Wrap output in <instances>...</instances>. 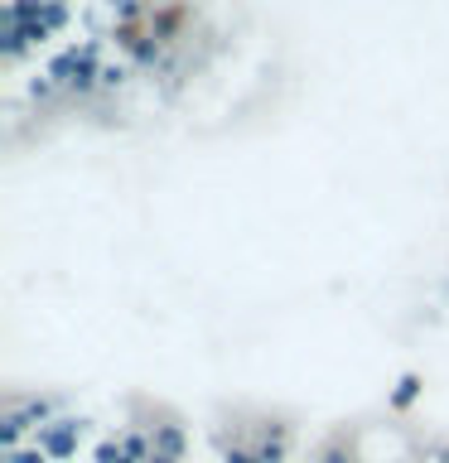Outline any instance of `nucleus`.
<instances>
[{"instance_id":"f257e3e1","label":"nucleus","mask_w":449,"mask_h":463,"mask_svg":"<svg viewBox=\"0 0 449 463\" xmlns=\"http://www.w3.org/2000/svg\"><path fill=\"white\" fill-rule=\"evenodd\" d=\"M5 20H14L24 29L29 49H43L53 34H63L72 20V5H53V0H5Z\"/></svg>"},{"instance_id":"f03ea898","label":"nucleus","mask_w":449,"mask_h":463,"mask_svg":"<svg viewBox=\"0 0 449 463\" xmlns=\"http://www.w3.org/2000/svg\"><path fill=\"white\" fill-rule=\"evenodd\" d=\"M87 430H92V420H87V415H68V411H63L58 420H49L43 430H34V444H39L53 463H68V458H78Z\"/></svg>"},{"instance_id":"7ed1b4c3","label":"nucleus","mask_w":449,"mask_h":463,"mask_svg":"<svg viewBox=\"0 0 449 463\" xmlns=\"http://www.w3.org/2000/svg\"><path fill=\"white\" fill-rule=\"evenodd\" d=\"M165 58H169V49H165V43H159V39L150 34V29H145V34H140V39L126 49V63L136 68V72H145V78H159Z\"/></svg>"},{"instance_id":"20e7f679","label":"nucleus","mask_w":449,"mask_h":463,"mask_svg":"<svg viewBox=\"0 0 449 463\" xmlns=\"http://www.w3.org/2000/svg\"><path fill=\"white\" fill-rule=\"evenodd\" d=\"M256 454H261V463H285L290 458V430L281 425V420H266V425L256 430Z\"/></svg>"},{"instance_id":"39448f33","label":"nucleus","mask_w":449,"mask_h":463,"mask_svg":"<svg viewBox=\"0 0 449 463\" xmlns=\"http://www.w3.org/2000/svg\"><path fill=\"white\" fill-rule=\"evenodd\" d=\"M5 405H14V411H20L34 430H43L49 420L63 415V396H10Z\"/></svg>"},{"instance_id":"423d86ee","label":"nucleus","mask_w":449,"mask_h":463,"mask_svg":"<svg viewBox=\"0 0 449 463\" xmlns=\"http://www.w3.org/2000/svg\"><path fill=\"white\" fill-rule=\"evenodd\" d=\"M145 29H150L165 49H174V43H179V29H184V5H155L150 20H145Z\"/></svg>"},{"instance_id":"0eeeda50","label":"nucleus","mask_w":449,"mask_h":463,"mask_svg":"<svg viewBox=\"0 0 449 463\" xmlns=\"http://www.w3.org/2000/svg\"><path fill=\"white\" fill-rule=\"evenodd\" d=\"M150 439H155V454H165V458H179V463H184V454H188V434H184V425L165 420V425H155V430H150Z\"/></svg>"},{"instance_id":"6e6552de","label":"nucleus","mask_w":449,"mask_h":463,"mask_svg":"<svg viewBox=\"0 0 449 463\" xmlns=\"http://www.w3.org/2000/svg\"><path fill=\"white\" fill-rule=\"evenodd\" d=\"M107 5V14H111V24H145L150 20V0H101Z\"/></svg>"},{"instance_id":"1a4fd4ad","label":"nucleus","mask_w":449,"mask_h":463,"mask_svg":"<svg viewBox=\"0 0 449 463\" xmlns=\"http://www.w3.org/2000/svg\"><path fill=\"white\" fill-rule=\"evenodd\" d=\"M24 97L34 101V107H63V87H58L49 72H34V78L24 82Z\"/></svg>"},{"instance_id":"9d476101","label":"nucleus","mask_w":449,"mask_h":463,"mask_svg":"<svg viewBox=\"0 0 449 463\" xmlns=\"http://www.w3.org/2000/svg\"><path fill=\"white\" fill-rule=\"evenodd\" d=\"M24 53H29L24 29L14 24V20H5V14H0V58H5V63H20Z\"/></svg>"},{"instance_id":"9b49d317","label":"nucleus","mask_w":449,"mask_h":463,"mask_svg":"<svg viewBox=\"0 0 449 463\" xmlns=\"http://www.w3.org/2000/svg\"><path fill=\"white\" fill-rule=\"evenodd\" d=\"M116 439H121V454H126L130 463H150V454H155L150 430H126V434H116Z\"/></svg>"},{"instance_id":"f8f14e48","label":"nucleus","mask_w":449,"mask_h":463,"mask_svg":"<svg viewBox=\"0 0 449 463\" xmlns=\"http://www.w3.org/2000/svg\"><path fill=\"white\" fill-rule=\"evenodd\" d=\"M420 391H425V382H420L416 372H406L401 382H396V391H391V401H387V405H391V411H411V405L420 401Z\"/></svg>"},{"instance_id":"ddd939ff","label":"nucleus","mask_w":449,"mask_h":463,"mask_svg":"<svg viewBox=\"0 0 449 463\" xmlns=\"http://www.w3.org/2000/svg\"><path fill=\"white\" fill-rule=\"evenodd\" d=\"M223 463H261V454H256V444H223Z\"/></svg>"},{"instance_id":"4468645a","label":"nucleus","mask_w":449,"mask_h":463,"mask_svg":"<svg viewBox=\"0 0 449 463\" xmlns=\"http://www.w3.org/2000/svg\"><path fill=\"white\" fill-rule=\"evenodd\" d=\"M0 463H53V458L43 454L39 444H24V449H14V454H0Z\"/></svg>"},{"instance_id":"2eb2a0df","label":"nucleus","mask_w":449,"mask_h":463,"mask_svg":"<svg viewBox=\"0 0 449 463\" xmlns=\"http://www.w3.org/2000/svg\"><path fill=\"white\" fill-rule=\"evenodd\" d=\"M92 463H130V458L121 454V439H101L92 449Z\"/></svg>"},{"instance_id":"dca6fc26","label":"nucleus","mask_w":449,"mask_h":463,"mask_svg":"<svg viewBox=\"0 0 449 463\" xmlns=\"http://www.w3.org/2000/svg\"><path fill=\"white\" fill-rule=\"evenodd\" d=\"M319 463H353V458H348V449H343V444H329V449H324V458H319Z\"/></svg>"},{"instance_id":"f3484780","label":"nucleus","mask_w":449,"mask_h":463,"mask_svg":"<svg viewBox=\"0 0 449 463\" xmlns=\"http://www.w3.org/2000/svg\"><path fill=\"white\" fill-rule=\"evenodd\" d=\"M150 463H179V458H165V454H150Z\"/></svg>"}]
</instances>
